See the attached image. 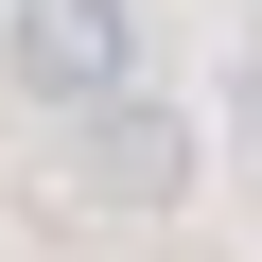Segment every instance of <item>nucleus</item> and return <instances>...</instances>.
I'll return each mask as SVG.
<instances>
[{"instance_id": "1", "label": "nucleus", "mask_w": 262, "mask_h": 262, "mask_svg": "<svg viewBox=\"0 0 262 262\" xmlns=\"http://www.w3.org/2000/svg\"><path fill=\"white\" fill-rule=\"evenodd\" d=\"M18 88L35 105H105V88H140V18H122V0H18Z\"/></svg>"}, {"instance_id": "3", "label": "nucleus", "mask_w": 262, "mask_h": 262, "mask_svg": "<svg viewBox=\"0 0 262 262\" xmlns=\"http://www.w3.org/2000/svg\"><path fill=\"white\" fill-rule=\"evenodd\" d=\"M245 122H262V70H245Z\"/></svg>"}, {"instance_id": "2", "label": "nucleus", "mask_w": 262, "mask_h": 262, "mask_svg": "<svg viewBox=\"0 0 262 262\" xmlns=\"http://www.w3.org/2000/svg\"><path fill=\"white\" fill-rule=\"evenodd\" d=\"M88 192H105V210H175V192H192V122L140 105V88H105V105H88Z\"/></svg>"}]
</instances>
